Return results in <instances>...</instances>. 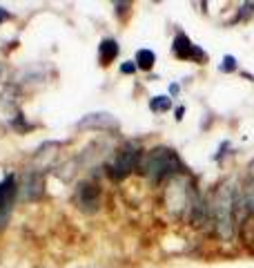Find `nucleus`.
<instances>
[{"mask_svg": "<svg viewBox=\"0 0 254 268\" xmlns=\"http://www.w3.org/2000/svg\"><path fill=\"white\" fill-rule=\"evenodd\" d=\"M239 185L234 183H223L219 185V190L214 192L210 201V214L212 224H214V233L221 241H232L236 228V204H239Z\"/></svg>", "mask_w": 254, "mask_h": 268, "instance_id": "obj_1", "label": "nucleus"}, {"mask_svg": "<svg viewBox=\"0 0 254 268\" xmlns=\"http://www.w3.org/2000/svg\"><path fill=\"white\" fill-rule=\"evenodd\" d=\"M139 166H141V172H143L152 183H163V181H168V179H174V177H178L183 170V163H181V159H178V154L172 148H165V146L147 150Z\"/></svg>", "mask_w": 254, "mask_h": 268, "instance_id": "obj_2", "label": "nucleus"}, {"mask_svg": "<svg viewBox=\"0 0 254 268\" xmlns=\"http://www.w3.org/2000/svg\"><path fill=\"white\" fill-rule=\"evenodd\" d=\"M141 163V148L136 141H127L118 152L110 166V177L114 181H123L139 168Z\"/></svg>", "mask_w": 254, "mask_h": 268, "instance_id": "obj_3", "label": "nucleus"}, {"mask_svg": "<svg viewBox=\"0 0 254 268\" xmlns=\"http://www.w3.org/2000/svg\"><path fill=\"white\" fill-rule=\"evenodd\" d=\"M74 204L78 206V210L85 214H96L101 210V188L89 181H83L76 188L74 195Z\"/></svg>", "mask_w": 254, "mask_h": 268, "instance_id": "obj_4", "label": "nucleus"}, {"mask_svg": "<svg viewBox=\"0 0 254 268\" xmlns=\"http://www.w3.org/2000/svg\"><path fill=\"white\" fill-rule=\"evenodd\" d=\"M18 192H20V199H25V201H38L40 197L45 195V177H43V172L29 170L27 175H25L23 183H20Z\"/></svg>", "mask_w": 254, "mask_h": 268, "instance_id": "obj_5", "label": "nucleus"}, {"mask_svg": "<svg viewBox=\"0 0 254 268\" xmlns=\"http://www.w3.org/2000/svg\"><path fill=\"white\" fill-rule=\"evenodd\" d=\"M172 52L181 60H194V63H203L205 60V52L201 47H197L185 34H176V38L172 40Z\"/></svg>", "mask_w": 254, "mask_h": 268, "instance_id": "obj_6", "label": "nucleus"}, {"mask_svg": "<svg viewBox=\"0 0 254 268\" xmlns=\"http://www.w3.org/2000/svg\"><path fill=\"white\" fill-rule=\"evenodd\" d=\"M76 125L81 130H116L118 121L110 112H91V114H85Z\"/></svg>", "mask_w": 254, "mask_h": 268, "instance_id": "obj_7", "label": "nucleus"}, {"mask_svg": "<svg viewBox=\"0 0 254 268\" xmlns=\"http://www.w3.org/2000/svg\"><path fill=\"white\" fill-rule=\"evenodd\" d=\"M118 52H120V47H118V43H116L114 38H105V40H101V45H98V59H101V65H112L114 63V59L118 56Z\"/></svg>", "mask_w": 254, "mask_h": 268, "instance_id": "obj_8", "label": "nucleus"}, {"mask_svg": "<svg viewBox=\"0 0 254 268\" xmlns=\"http://www.w3.org/2000/svg\"><path fill=\"white\" fill-rule=\"evenodd\" d=\"M18 192V185H16V177H5L0 181V208L14 204V197Z\"/></svg>", "mask_w": 254, "mask_h": 268, "instance_id": "obj_9", "label": "nucleus"}, {"mask_svg": "<svg viewBox=\"0 0 254 268\" xmlns=\"http://www.w3.org/2000/svg\"><path fill=\"white\" fill-rule=\"evenodd\" d=\"M243 201H245V208H248V212L254 217V161L250 163V175H248V181H245L243 185Z\"/></svg>", "mask_w": 254, "mask_h": 268, "instance_id": "obj_10", "label": "nucleus"}, {"mask_svg": "<svg viewBox=\"0 0 254 268\" xmlns=\"http://www.w3.org/2000/svg\"><path fill=\"white\" fill-rule=\"evenodd\" d=\"M154 63H156V54L152 52V49H139L136 52V67L139 69H152Z\"/></svg>", "mask_w": 254, "mask_h": 268, "instance_id": "obj_11", "label": "nucleus"}, {"mask_svg": "<svg viewBox=\"0 0 254 268\" xmlns=\"http://www.w3.org/2000/svg\"><path fill=\"white\" fill-rule=\"evenodd\" d=\"M169 107H172V98H168V96H154L149 101V110L152 112H168Z\"/></svg>", "mask_w": 254, "mask_h": 268, "instance_id": "obj_12", "label": "nucleus"}, {"mask_svg": "<svg viewBox=\"0 0 254 268\" xmlns=\"http://www.w3.org/2000/svg\"><path fill=\"white\" fill-rule=\"evenodd\" d=\"M254 16V2H243L239 7V20H250Z\"/></svg>", "mask_w": 254, "mask_h": 268, "instance_id": "obj_13", "label": "nucleus"}, {"mask_svg": "<svg viewBox=\"0 0 254 268\" xmlns=\"http://www.w3.org/2000/svg\"><path fill=\"white\" fill-rule=\"evenodd\" d=\"M11 219V206H5V208H0V233L7 228V224H9Z\"/></svg>", "mask_w": 254, "mask_h": 268, "instance_id": "obj_14", "label": "nucleus"}, {"mask_svg": "<svg viewBox=\"0 0 254 268\" xmlns=\"http://www.w3.org/2000/svg\"><path fill=\"white\" fill-rule=\"evenodd\" d=\"M234 69H236V59H234V56H230V54H227L226 59H223V63H221V72L230 74V72H234Z\"/></svg>", "mask_w": 254, "mask_h": 268, "instance_id": "obj_15", "label": "nucleus"}, {"mask_svg": "<svg viewBox=\"0 0 254 268\" xmlns=\"http://www.w3.org/2000/svg\"><path fill=\"white\" fill-rule=\"evenodd\" d=\"M136 69H139V67H136V63H132V60H127V63L120 65V72H123V74H134Z\"/></svg>", "mask_w": 254, "mask_h": 268, "instance_id": "obj_16", "label": "nucleus"}, {"mask_svg": "<svg viewBox=\"0 0 254 268\" xmlns=\"http://www.w3.org/2000/svg\"><path fill=\"white\" fill-rule=\"evenodd\" d=\"M114 7H116V14H125V11L130 9V2H114Z\"/></svg>", "mask_w": 254, "mask_h": 268, "instance_id": "obj_17", "label": "nucleus"}, {"mask_svg": "<svg viewBox=\"0 0 254 268\" xmlns=\"http://www.w3.org/2000/svg\"><path fill=\"white\" fill-rule=\"evenodd\" d=\"M9 18H11V14H9V11L0 7V23H5V20H9Z\"/></svg>", "mask_w": 254, "mask_h": 268, "instance_id": "obj_18", "label": "nucleus"}, {"mask_svg": "<svg viewBox=\"0 0 254 268\" xmlns=\"http://www.w3.org/2000/svg\"><path fill=\"white\" fill-rule=\"evenodd\" d=\"M183 112H185L183 107H176V121H181V119H183Z\"/></svg>", "mask_w": 254, "mask_h": 268, "instance_id": "obj_19", "label": "nucleus"}]
</instances>
